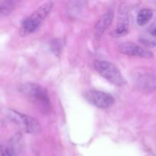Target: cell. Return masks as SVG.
<instances>
[{"label": "cell", "mask_w": 156, "mask_h": 156, "mask_svg": "<svg viewBox=\"0 0 156 156\" xmlns=\"http://www.w3.org/2000/svg\"><path fill=\"white\" fill-rule=\"evenodd\" d=\"M21 91L28 98L29 100L39 107L43 111H47L50 108V102L47 91L41 85L34 83H27L21 86Z\"/></svg>", "instance_id": "6da1fadb"}, {"label": "cell", "mask_w": 156, "mask_h": 156, "mask_svg": "<svg viewBox=\"0 0 156 156\" xmlns=\"http://www.w3.org/2000/svg\"><path fill=\"white\" fill-rule=\"evenodd\" d=\"M53 4L51 2H47L40 6L32 15L26 18L22 23L21 34L27 35L34 32L40 27L43 21L48 16L53 9Z\"/></svg>", "instance_id": "7a4b0ae2"}, {"label": "cell", "mask_w": 156, "mask_h": 156, "mask_svg": "<svg viewBox=\"0 0 156 156\" xmlns=\"http://www.w3.org/2000/svg\"><path fill=\"white\" fill-rule=\"evenodd\" d=\"M94 67L99 74L109 81L110 82L117 86H124L126 84V80L120 70L116 66L106 60H95Z\"/></svg>", "instance_id": "3957f363"}, {"label": "cell", "mask_w": 156, "mask_h": 156, "mask_svg": "<svg viewBox=\"0 0 156 156\" xmlns=\"http://www.w3.org/2000/svg\"><path fill=\"white\" fill-rule=\"evenodd\" d=\"M7 117L11 120L18 123L27 133L37 135L42 131V127L39 122L30 116L21 114L14 110H9L7 111Z\"/></svg>", "instance_id": "277c9868"}, {"label": "cell", "mask_w": 156, "mask_h": 156, "mask_svg": "<svg viewBox=\"0 0 156 156\" xmlns=\"http://www.w3.org/2000/svg\"><path fill=\"white\" fill-rule=\"evenodd\" d=\"M84 96L91 105L101 109L110 108L114 104V99L111 94L98 90H90L86 91Z\"/></svg>", "instance_id": "5b68a950"}, {"label": "cell", "mask_w": 156, "mask_h": 156, "mask_svg": "<svg viewBox=\"0 0 156 156\" xmlns=\"http://www.w3.org/2000/svg\"><path fill=\"white\" fill-rule=\"evenodd\" d=\"M119 51L127 56L150 59L153 56L152 52L133 42H123L118 47Z\"/></svg>", "instance_id": "8992f818"}, {"label": "cell", "mask_w": 156, "mask_h": 156, "mask_svg": "<svg viewBox=\"0 0 156 156\" xmlns=\"http://www.w3.org/2000/svg\"><path fill=\"white\" fill-rule=\"evenodd\" d=\"M129 30V15H128L127 8L124 4L120 5L118 12V19H117L116 34L119 36L125 35Z\"/></svg>", "instance_id": "52a82bcc"}, {"label": "cell", "mask_w": 156, "mask_h": 156, "mask_svg": "<svg viewBox=\"0 0 156 156\" xmlns=\"http://www.w3.org/2000/svg\"><path fill=\"white\" fill-rule=\"evenodd\" d=\"M113 18H114V14L112 12H108L102 15L100 19L96 23L95 27H94V35L95 37L99 38L103 35L105 30H107L110 24L112 22Z\"/></svg>", "instance_id": "ba28073f"}, {"label": "cell", "mask_w": 156, "mask_h": 156, "mask_svg": "<svg viewBox=\"0 0 156 156\" xmlns=\"http://www.w3.org/2000/svg\"><path fill=\"white\" fill-rule=\"evenodd\" d=\"M152 17V11L149 9H143L139 12L137 15V23L139 25L143 26L147 24Z\"/></svg>", "instance_id": "9c48e42d"}, {"label": "cell", "mask_w": 156, "mask_h": 156, "mask_svg": "<svg viewBox=\"0 0 156 156\" xmlns=\"http://www.w3.org/2000/svg\"><path fill=\"white\" fill-rule=\"evenodd\" d=\"M139 85L143 88H156V78L152 76H145L138 79Z\"/></svg>", "instance_id": "30bf717a"}, {"label": "cell", "mask_w": 156, "mask_h": 156, "mask_svg": "<svg viewBox=\"0 0 156 156\" xmlns=\"http://www.w3.org/2000/svg\"><path fill=\"white\" fill-rule=\"evenodd\" d=\"M13 8L12 2H0V15L9 13Z\"/></svg>", "instance_id": "8fae6325"}, {"label": "cell", "mask_w": 156, "mask_h": 156, "mask_svg": "<svg viewBox=\"0 0 156 156\" xmlns=\"http://www.w3.org/2000/svg\"><path fill=\"white\" fill-rule=\"evenodd\" d=\"M1 154L2 156H12V151L7 148H4V149H2Z\"/></svg>", "instance_id": "7c38bea8"}, {"label": "cell", "mask_w": 156, "mask_h": 156, "mask_svg": "<svg viewBox=\"0 0 156 156\" xmlns=\"http://www.w3.org/2000/svg\"><path fill=\"white\" fill-rule=\"evenodd\" d=\"M152 34L154 35V36L156 37V27L153 29V30H152Z\"/></svg>", "instance_id": "4fadbf2b"}]
</instances>
